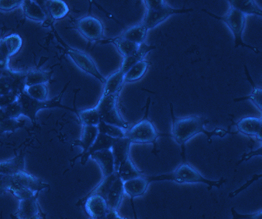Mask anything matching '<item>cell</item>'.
<instances>
[{
	"mask_svg": "<svg viewBox=\"0 0 262 219\" xmlns=\"http://www.w3.org/2000/svg\"><path fill=\"white\" fill-rule=\"evenodd\" d=\"M118 177V174L117 172H114V173L111 175V176L105 177L102 182L88 196L95 194L99 195L104 198L105 199H106L110 189H111L115 180H116Z\"/></svg>",
	"mask_w": 262,
	"mask_h": 219,
	"instance_id": "obj_31",
	"label": "cell"
},
{
	"mask_svg": "<svg viewBox=\"0 0 262 219\" xmlns=\"http://www.w3.org/2000/svg\"><path fill=\"white\" fill-rule=\"evenodd\" d=\"M151 63L145 60L137 63L125 75L124 82L131 83L139 81L146 74Z\"/></svg>",
	"mask_w": 262,
	"mask_h": 219,
	"instance_id": "obj_26",
	"label": "cell"
},
{
	"mask_svg": "<svg viewBox=\"0 0 262 219\" xmlns=\"http://www.w3.org/2000/svg\"><path fill=\"white\" fill-rule=\"evenodd\" d=\"M29 219H41L40 215H37L36 216H33V217L30 218Z\"/></svg>",
	"mask_w": 262,
	"mask_h": 219,
	"instance_id": "obj_44",
	"label": "cell"
},
{
	"mask_svg": "<svg viewBox=\"0 0 262 219\" xmlns=\"http://www.w3.org/2000/svg\"><path fill=\"white\" fill-rule=\"evenodd\" d=\"M25 92L33 99L41 102L46 101L48 96V88L45 84L30 86L26 88Z\"/></svg>",
	"mask_w": 262,
	"mask_h": 219,
	"instance_id": "obj_35",
	"label": "cell"
},
{
	"mask_svg": "<svg viewBox=\"0 0 262 219\" xmlns=\"http://www.w3.org/2000/svg\"><path fill=\"white\" fill-rule=\"evenodd\" d=\"M202 11L203 12L208 14L210 17L223 21L228 26L234 36L235 48L242 46L243 47L250 48V50L253 51L254 53H259L258 48L255 47V46L247 45L243 40V31H244L246 23L244 14L241 13L237 9L232 8L229 9L228 13L226 16H224V17H220L219 15L209 12V11L206 10V9H202Z\"/></svg>",
	"mask_w": 262,
	"mask_h": 219,
	"instance_id": "obj_5",
	"label": "cell"
},
{
	"mask_svg": "<svg viewBox=\"0 0 262 219\" xmlns=\"http://www.w3.org/2000/svg\"><path fill=\"white\" fill-rule=\"evenodd\" d=\"M98 134L99 132L97 127L84 126L81 139L75 141L72 145L81 147L83 151L81 154L85 153L95 143Z\"/></svg>",
	"mask_w": 262,
	"mask_h": 219,
	"instance_id": "obj_20",
	"label": "cell"
},
{
	"mask_svg": "<svg viewBox=\"0 0 262 219\" xmlns=\"http://www.w3.org/2000/svg\"><path fill=\"white\" fill-rule=\"evenodd\" d=\"M91 219H127L121 217L119 215L118 211L109 210L107 213L104 216L100 218H91Z\"/></svg>",
	"mask_w": 262,
	"mask_h": 219,
	"instance_id": "obj_43",
	"label": "cell"
},
{
	"mask_svg": "<svg viewBox=\"0 0 262 219\" xmlns=\"http://www.w3.org/2000/svg\"><path fill=\"white\" fill-rule=\"evenodd\" d=\"M170 113L172 120V137L182 148V156L185 159V145L186 142L195 135L203 133L207 137L209 143H212V137L217 136L224 137L227 134H236L238 132H232L231 130L216 128L212 131L205 129V125L209 121L203 116H189L184 118H177L174 116L172 104H170Z\"/></svg>",
	"mask_w": 262,
	"mask_h": 219,
	"instance_id": "obj_1",
	"label": "cell"
},
{
	"mask_svg": "<svg viewBox=\"0 0 262 219\" xmlns=\"http://www.w3.org/2000/svg\"><path fill=\"white\" fill-rule=\"evenodd\" d=\"M125 74L121 70L116 71L106 79L102 95L119 94L124 83Z\"/></svg>",
	"mask_w": 262,
	"mask_h": 219,
	"instance_id": "obj_23",
	"label": "cell"
},
{
	"mask_svg": "<svg viewBox=\"0 0 262 219\" xmlns=\"http://www.w3.org/2000/svg\"><path fill=\"white\" fill-rule=\"evenodd\" d=\"M22 5L26 17L39 22H43L46 20V13L36 2L26 0L23 2Z\"/></svg>",
	"mask_w": 262,
	"mask_h": 219,
	"instance_id": "obj_24",
	"label": "cell"
},
{
	"mask_svg": "<svg viewBox=\"0 0 262 219\" xmlns=\"http://www.w3.org/2000/svg\"><path fill=\"white\" fill-rule=\"evenodd\" d=\"M48 3L49 12L54 19H61L69 12V7L63 1L52 0V1H49Z\"/></svg>",
	"mask_w": 262,
	"mask_h": 219,
	"instance_id": "obj_30",
	"label": "cell"
},
{
	"mask_svg": "<svg viewBox=\"0 0 262 219\" xmlns=\"http://www.w3.org/2000/svg\"><path fill=\"white\" fill-rule=\"evenodd\" d=\"M100 165L104 177L111 176L115 172L114 158L111 149L97 151L90 157Z\"/></svg>",
	"mask_w": 262,
	"mask_h": 219,
	"instance_id": "obj_16",
	"label": "cell"
},
{
	"mask_svg": "<svg viewBox=\"0 0 262 219\" xmlns=\"http://www.w3.org/2000/svg\"><path fill=\"white\" fill-rule=\"evenodd\" d=\"M117 173L118 174L119 178L123 183L144 176L143 173L135 166L130 157L119 166Z\"/></svg>",
	"mask_w": 262,
	"mask_h": 219,
	"instance_id": "obj_21",
	"label": "cell"
},
{
	"mask_svg": "<svg viewBox=\"0 0 262 219\" xmlns=\"http://www.w3.org/2000/svg\"><path fill=\"white\" fill-rule=\"evenodd\" d=\"M39 193L40 192H37L31 199L20 200L19 207L15 215L16 219H29L39 215L37 201Z\"/></svg>",
	"mask_w": 262,
	"mask_h": 219,
	"instance_id": "obj_18",
	"label": "cell"
},
{
	"mask_svg": "<svg viewBox=\"0 0 262 219\" xmlns=\"http://www.w3.org/2000/svg\"><path fill=\"white\" fill-rule=\"evenodd\" d=\"M82 205L84 206L86 213L91 218H102L109 211L106 200L99 195L86 196L77 203V206Z\"/></svg>",
	"mask_w": 262,
	"mask_h": 219,
	"instance_id": "obj_9",
	"label": "cell"
},
{
	"mask_svg": "<svg viewBox=\"0 0 262 219\" xmlns=\"http://www.w3.org/2000/svg\"><path fill=\"white\" fill-rule=\"evenodd\" d=\"M259 155L261 156V147L259 148L258 150L251 151L249 153H245L244 155L242 156V158L239 160V162L237 163V164H241V163L247 161L249 160L250 158H251L252 157H254V156Z\"/></svg>",
	"mask_w": 262,
	"mask_h": 219,
	"instance_id": "obj_42",
	"label": "cell"
},
{
	"mask_svg": "<svg viewBox=\"0 0 262 219\" xmlns=\"http://www.w3.org/2000/svg\"><path fill=\"white\" fill-rule=\"evenodd\" d=\"M147 179L149 183L161 181H172L179 183H204L209 186V190H211L212 187L220 188L226 182V179L224 178L217 181L206 179L198 170L186 162L172 173L147 177Z\"/></svg>",
	"mask_w": 262,
	"mask_h": 219,
	"instance_id": "obj_2",
	"label": "cell"
},
{
	"mask_svg": "<svg viewBox=\"0 0 262 219\" xmlns=\"http://www.w3.org/2000/svg\"><path fill=\"white\" fill-rule=\"evenodd\" d=\"M124 192L125 191H124L123 182L118 177L115 180L106 197V200L109 210H118L122 202Z\"/></svg>",
	"mask_w": 262,
	"mask_h": 219,
	"instance_id": "obj_17",
	"label": "cell"
},
{
	"mask_svg": "<svg viewBox=\"0 0 262 219\" xmlns=\"http://www.w3.org/2000/svg\"><path fill=\"white\" fill-rule=\"evenodd\" d=\"M149 104H150V98H148L147 100L146 113L143 120L131 128L127 134H126V137H128L132 143H154L155 145L154 146V150H155L157 146V139L160 136H163L164 135L167 134L158 133L153 123L147 118Z\"/></svg>",
	"mask_w": 262,
	"mask_h": 219,
	"instance_id": "obj_6",
	"label": "cell"
},
{
	"mask_svg": "<svg viewBox=\"0 0 262 219\" xmlns=\"http://www.w3.org/2000/svg\"><path fill=\"white\" fill-rule=\"evenodd\" d=\"M261 176V174L254 175V176L252 177V179L247 181L244 185L241 186V187L238 188V189L233 191L232 192L229 193V197L231 198V199H233V198L235 197L236 196H237L239 193L242 192V191L247 189V188H249L252 183L256 182V181H258V179H260Z\"/></svg>",
	"mask_w": 262,
	"mask_h": 219,
	"instance_id": "obj_39",
	"label": "cell"
},
{
	"mask_svg": "<svg viewBox=\"0 0 262 219\" xmlns=\"http://www.w3.org/2000/svg\"><path fill=\"white\" fill-rule=\"evenodd\" d=\"M118 95L119 94L102 95L95 108H97L100 120L102 122L116 126L123 129H127L128 123L121 117L117 106Z\"/></svg>",
	"mask_w": 262,
	"mask_h": 219,
	"instance_id": "obj_7",
	"label": "cell"
},
{
	"mask_svg": "<svg viewBox=\"0 0 262 219\" xmlns=\"http://www.w3.org/2000/svg\"><path fill=\"white\" fill-rule=\"evenodd\" d=\"M79 32L88 40H99L103 36L104 27L99 19L92 16L80 18L77 23Z\"/></svg>",
	"mask_w": 262,
	"mask_h": 219,
	"instance_id": "obj_10",
	"label": "cell"
},
{
	"mask_svg": "<svg viewBox=\"0 0 262 219\" xmlns=\"http://www.w3.org/2000/svg\"><path fill=\"white\" fill-rule=\"evenodd\" d=\"M67 53L70 56V58L73 60L75 64L82 70L91 75V76L95 77L100 82L104 84L106 83V79L100 74L95 62L88 55L81 52V51L70 47H68Z\"/></svg>",
	"mask_w": 262,
	"mask_h": 219,
	"instance_id": "obj_8",
	"label": "cell"
},
{
	"mask_svg": "<svg viewBox=\"0 0 262 219\" xmlns=\"http://www.w3.org/2000/svg\"><path fill=\"white\" fill-rule=\"evenodd\" d=\"M51 74L39 70L30 71L26 75L25 83L27 87L45 84L51 79Z\"/></svg>",
	"mask_w": 262,
	"mask_h": 219,
	"instance_id": "obj_32",
	"label": "cell"
},
{
	"mask_svg": "<svg viewBox=\"0 0 262 219\" xmlns=\"http://www.w3.org/2000/svg\"><path fill=\"white\" fill-rule=\"evenodd\" d=\"M231 212L233 216L232 219H262L261 211L252 214H241L232 207Z\"/></svg>",
	"mask_w": 262,
	"mask_h": 219,
	"instance_id": "obj_40",
	"label": "cell"
},
{
	"mask_svg": "<svg viewBox=\"0 0 262 219\" xmlns=\"http://www.w3.org/2000/svg\"><path fill=\"white\" fill-rule=\"evenodd\" d=\"M78 115L81 124L90 127H98L100 122L99 113L97 108H93L78 112Z\"/></svg>",
	"mask_w": 262,
	"mask_h": 219,
	"instance_id": "obj_29",
	"label": "cell"
},
{
	"mask_svg": "<svg viewBox=\"0 0 262 219\" xmlns=\"http://www.w3.org/2000/svg\"><path fill=\"white\" fill-rule=\"evenodd\" d=\"M245 69L248 81H249L250 83L251 84L252 87L253 88V92L252 93V94L249 95V96L239 98V99L234 100V101L238 102L244 101V100H251L255 106H256L259 110L261 111L262 90L260 88H257L256 84H255L253 79H252V77L250 76L249 71L248 70L247 67L246 66V65H245Z\"/></svg>",
	"mask_w": 262,
	"mask_h": 219,
	"instance_id": "obj_27",
	"label": "cell"
},
{
	"mask_svg": "<svg viewBox=\"0 0 262 219\" xmlns=\"http://www.w3.org/2000/svg\"><path fill=\"white\" fill-rule=\"evenodd\" d=\"M147 30L142 24L137 25L126 30L122 35L123 39L133 42V43L140 45L143 43L146 38Z\"/></svg>",
	"mask_w": 262,
	"mask_h": 219,
	"instance_id": "obj_25",
	"label": "cell"
},
{
	"mask_svg": "<svg viewBox=\"0 0 262 219\" xmlns=\"http://www.w3.org/2000/svg\"><path fill=\"white\" fill-rule=\"evenodd\" d=\"M238 131L249 136H255L259 141L262 139V121L257 117H245L234 123Z\"/></svg>",
	"mask_w": 262,
	"mask_h": 219,
	"instance_id": "obj_12",
	"label": "cell"
},
{
	"mask_svg": "<svg viewBox=\"0 0 262 219\" xmlns=\"http://www.w3.org/2000/svg\"><path fill=\"white\" fill-rule=\"evenodd\" d=\"M131 143L132 142L127 137L115 141L111 148L114 158L115 172H118L119 166L129 158Z\"/></svg>",
	"mask_w": 262,
	"mask_h": 219,
	"instance_id": "obj_13",
	"label": "cell"
},
{
	"mask_svg": "<svg viewBox=\"0 0 262 219\" xmlns=\"http://www.w3.org/2000/svg\"><path fill=\"white\" fill-rule=\"evenodd\" d=\"M149 181L146 177L136 178L132 180L128 181L123 183V188L125 192L129 196L131 200V206H132L133 213H134L135 219H138L137 212L135 211L134 206L135 198L141 197L146 192L149 185Z\"/></svg>",
	"mask_w": 262,
	"mask_h": 219,
	"instance_id": "obj_11",
	"label": "cell"
},
{
	"mask_svg": "<svg viewBox=\"0 0 262 219\" xmlns=\"http://www.w3.org/2000/svg\"><path fill=\"white\" fill-rule=\"evenodd\" d=\"M156 48V46H148L144 43L140 44L139 50L135 55L124 58L120 70L125 75L131 67L137 63L142 61L147 53L150 52L152 50H155Z\"/></svg>",
	"mask_w": 262,
	"mask_h": 219,
	"instance_id": "obj_19",
	"label": "cell"
},
{
	"mask_svg": "<svg viewBox=\"0 0 262 219\" xmlns=\"http://www.w3.org/2000/svg\"><path fill=\"white\" fill-rule=\"evenodd\" d=\"M13 178L14 181L18 185L24 186L35 193L40 192L50 186L49 184L43 182L40 179L35 178L25 171L13 175Z\"/></svg>",
	"mask_w": 262,
	"mask_h": 219,
	"instance_id": "obj_14",
	"label": "cell"
},
{
	"mask_svg": "<svg viewBox=\"0 0 262 219\" xmlns=\"http://www.w3.org/2000/svg\"><path fill=\"white\" fill-rule=\"evenodd\" d=\"M231 8L237 9L244 15H254L261 17L262 10L254 0H235L228 1Z\"/></svg>",
	"mask_w": 262,
	"mask_h": 219,
	"instance_id": "obj_22",
	"label": "cell"
},
{
	"mask_svg": "<svg viewBox=\"0 0 262 219\" xmlns=\"http://www.w3.org/2000/svg\"><path fill=\"white\" fill-rule=\"evenodd\" d=\"M97 127L100 134L106 135L112 138L118 139L126 137V134L123 128L116 127V126L107 124V123L100 120Z\"/></svg>",
	"mask_w": 262,
	"mask_h": 219,
	"instance_id": "obj_33",
	"label": "cell"
},
{
	"mask_svg": "<svg viewBox=\"0 0 262 219\" xmlns=\"http://www.w3.org/2000/svg\"><path fill=\"white\" fill-rule=\"evenodd\" d=\"M23 1H5L0 2V8L10 10V9H15L23 4Z\"/></svg>",
	"mask_w": 262,
	"mask_h": 219,
	"instance_id": "obj_41",
	"label": "cell"
},
{
	"mask_svg": "<svg viewBox=\"0 0 262 219\" xmlns=\"http://www.w3.org/2000/svg\"><path fill=\"white\" fill-rule=\"evenodd\" d=\"M67 88V87H66L62 92L55 99L44 102L33 99L25 92L20 93L18 95V101L22 109L23 115L27 116L32 122L36 123L37 113L43 109L60 108L69 109L70 111L78 113V111L65 106L61 103L62 95Z\"/></svg>",
	"mask_w": 262,
	"mask_h": 219,
	"instance_id": "obj_3",
	"label": "cell"
},
{
	"mask_svg": "<svg viewBox=\"0 0 262 219\" xmlns=\"http://www.w3.org/2000/svg\"><path fill=\"white\" fill-rule=\"evenodd\" d=\"M110 42L117 46L119 53L123 56L124 58L135 55L139 50V45L126 40L121 37L111 39Z\"/></svg>",
	"mask_w": 262,
	"mask_h": 219,
	"instance_id": "obj_28",
	"label": "cell"
},
{
	"mask_svg": "<svg viewBox=\"0 0 262 219\" xmlns=\"http://www.w3.org/2000/svg\"><path fill=\"white\" fill-rule=\"evenodd\" d=\"M116 139V138H112V137L99 133L95 143L91 147L90 149L85 153L76 156L71 160V162L74 163L77 158H81V164L85 165L93 153L97 152V151L104 150V149H111Z\"/></svg>",
	"mask_w": 262,
	"mask_h": 219,
	"instance_id": "obj_15",
	"label": "cell"
},
{
	"mask_svg": "<svg viewBox=\"0 0 262 219\" xmlns=\"http://www.w3.org/2000/svg\"><path fill=\"white\" fill-rule=\"evenodd\" d=\"M6 115L8 118H13V119H16L18 117H19L20 115L22 114V109L18 102V100L13 103L9 105L8 108H7Z\"/></svg>",
	"mask_w": 262,
	"mask_h": 219,
	"instance_id": "obj_38",
	"label": "cell"
},
{
	"mask_svg": "<svg viewBox=\"0 0 262 219\" xmlns=\"http://www.w3.org/2000/svg\"><path fill=\"white\" fill-rule=\"evenodd\" d=\"M147 11L145 16L143 24L147 30L154 29L170 15L174 14L188 13L193 11V9H174L165 4V1H144Z\"/></svg>",
	"mask_w": 262,
	"mask_h": 219,
	"instance_id": "obj_4",
	"label": "cell"
},
{
	"mask_svg": "<svg viewBox=\"0 0 262 219\" xmlns=\"http://www.w3.org/2000/svg\"><path fill=\"white\" fill-rule=\"evenodd\" d=\"M25 154H21L11 161L4 164L2 167V170L6 173L12 174V176L18 172L25 171Z\"/></svg>",
	"mask_w": 262,
	"mask_h": 219,
	"instance_id": "obj_34",
	"label": "cell"
},
{
	"mask_svg": "<svg viewBox=\"0 0 262 219\" xmlns=\"http://www.w3.org/2000/svg\"><path fill=\"white\" fill-rule=\"evenodd\" d=\"M9 190L12 192V194L15 196L16 199L20 200L31 199L36 194V193L32 192V190L28 189L24 186L18 185L14 180L13 185Z\"/></svg>",
	"mask_w": 262,
	"mask_h": 219,
	"instance_id": "obj_36",
	"label": "cell"
},
{
	"mask_svg": "<svg viewBox=\"0 0 262 219\" xmlns=\"http://www.w3.org/2000/svg\"><path fill=\"white\" fill-rule=\"evenodd\" d=\"M6 45L9 56H13L20 51L23 45L22 39L18 35H12L6 39Z\"/></svg>",
	"mask_w": 262,
	"mask_h": 219,
	"instance_id": "obj_37",
	"label": "cell"
}]
</instances>
